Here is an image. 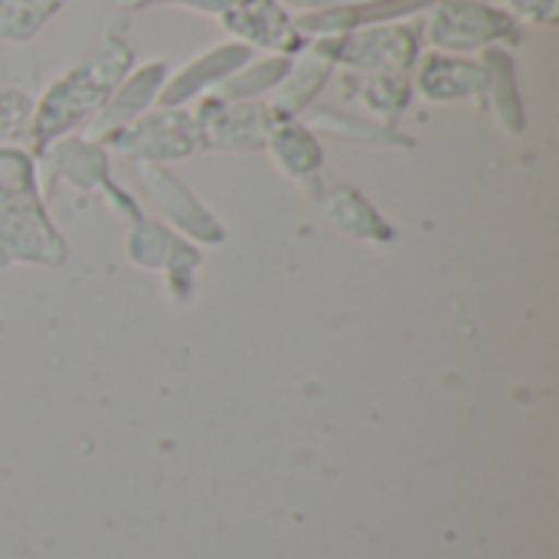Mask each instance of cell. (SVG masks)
<instances>
[{"instance_id": "obj_1", "label": "cell", "mask_w": 559, "mask_h": 559, "mask_svg": "<svg viewBox=\"0 0 559 559\" xmlns=\"http://www.w3.org/2000/svg\"><path fill=\"white\" fill-rule=\"evenodd\" d=\"M131 69L134 49L121 33L108 29L92 56L75 62L39 95V102H33V121L26 131L29 154L43 157L56 141L92 121Z\"/></svg>"}, {"instance_id": "obj_2", "label": "cell", "mask_w": 559, "mask_h": 559, "mask_svg": "<svg viewBox=\"0 0 559 559\" xmlns=\"http://www.w3.org/2000/svg\"><path fill=\"white\" fill-rule=\"evenodd\" d=\"M0 249L7 259L49 269L69 255L39 197L36 157L23 147H0Z\"/></svg>"}, {"instance_id": "obj_3", "label": "cell", "mask_w": 559, "mask_h": 559, "mask_svg": "<svg viewBox=\"0 0 559 559\" xmlns=\"http://www.w3.org/2000/svg\"><path fill=\"white\" fill-rule=\"evenodd\" d=\"M423 39L436 52L462 56L491 46H518L521 26L514 16L478 0H429L423 10Z\"/></svg>"}, {"instance_id": "obj_4", "label": "cell", "mask_w": 559, "mask_h": 559, "mask_svg": "<svg viewBox=\"0 0 559 559\" xmlns=\"http://www.w3.org/2000/svg\"><path fill=\"white\" fill-rule=\"evenodd\" d=\"M328 59L350 72H367V75H380V72H400L406 75L416 62H419V49H423V20H393V23H377V26H364L344 36H328L321 39Z\"/></svg>"}, {"instance_id": "obj_5", "label": "cell", "mask_w": 559, "mask_h": 559, "mask_svg": "<svg viewBox=\"0 0 559 559\" xmlns=\"http://www.w3.org/2000/svg\"><path fill=\"white\" fill-rule=\"evenodd\" d=\"M102 147H111L115 154L131 157L138 164H167L200 151L203 138L200 121L190 108H157L144 111L138 121L111 134Z\"/></svg>"}, {"instance_id": "obj_6", "label": "cell", "mask_w": 559, "mask_h": 559, "mask_svg": "<svg viewBox=\"0 0 559 559\" xmlns=\"http://www.w3.org/2000/svg\"><path fill=\"white\" fill-rule=\"evenodd\" d=\"M193 115L200 121L203 147H213V151H259L269 144V134L278 124L269 105L226 102L213 92L197 98Z\"/></svg>"}, {"instance_id": "obj_7", "label": "cell", "mask_w": 559, "mask_h": 559, "mask_svg": "<svg viewBox=\"0 0 559 559\" xmlns=\"http://www.w3.org/2000/svg\"><path fill=\"white\" fill-rule=\"evenodd\" d=\"M219 23L236 36V43L265 49L269 56H295L308 43L282 0H233L219 13Z\"/></svg>"}, {"instance_id": "obj_8", "label": "cell", "mask_w": 559, "mask_h": 559, "mask_svg": "<svg viewBox=\"0 0 559 559\" xmlns=\"http://www.w3.org/2000/svg\"><path fill=\"white\" fill-rule=\"evenodd\" d=\"M128 255L134 265L144 269H160L167 275L170 292L187 301L193 288V272L200 265V252L193 242L183 236L170 233L164 223H154L147 216L131 219V236H128Z\"/></svg>"}, {"instance_id": "obj_9", "label": "cell", "mask_w": 559, "mask_h": 559, "mask_svg": "<svg viewBox=\"0 0 559 559\" xmlns=\"http://www.w3.org/2000/svg\"><path fill=\"white\" fill-rule=\"evenodd\" d=\"M138 174L151 200L164 210V216L180 236H187L190 242H203V246H219L226 239L223 223L164 164H138Z\"/></svg>"}, {"instance_id": "obj_10", "label": "cell", "mask_w": 559, "mask_h": 559, "mask_svg": "<svg viewBox=\"0 0 559 559\" xmlns=\"http://www.w3.org/2000/svg\"><path fill=\"white\" fill-rule=\"evenodd\" d=\"M252 59V49L242 43H219L210 46L206 52H200L197 59H190L183 69H177L174 75H167L157 105L160 108H187L190 102L216 92L236 69H242Z\"/></svg>"}, {"instance_id": "obj_11", "label": "cell", "mask_w": 559, "mask_h": 559, "mask_svg": "<svg viewBox=\"0 0 559 559\" xmlns=\"http://www.w3.org/2000/svg\"><path fill=\"white\" fill-rule=\"evenodd\" d=\"M167 82V66L160 59H151L144 66H134L118 88L108 95V102L102 105V111L88 121V141L105 144L111 134H118L121 128H128L131 121H138L144 111H151V105L157 102L160 88Z\"/></svg>"}, {"instance_id": "obj_12", "label": "cell", "mask_w": 559, "mask_h": 559, "mask_svg": "<svg viewBox=\"0 0 559 559\" xmlns=\"http://www.w3.org/2000/svg\"><path fill=\"white\" fill-rule=\"evenodd\" d=\"M331 72H334V62L328 59L321 39H308L305 49L292 56L285 79L275 85V98L269 102V108L275 111V118L278 121L298 118L318 98V92L324 88V82L331 79Z\"/></svg>"}, {"instance_id": "obj_13", "label": "cell", "mask_w": 559, "mask_h": 559, "mask_svg": "<svg viewBox=\"0 0 559 559\" xmlns=\"http://www.w3.org/2000/svg\"><path fill=\"white\" fill-rule=\"evenodd\" d=\"M413 92H419L426 102H462V98H478L485 95V69L475 59L465 56H449V52H429L419 62Z\"/></svg>"}, {"instance_id": "obj_14", "label": "cell", "mask_w": 559, "mask_h": 559, "mask_svg": "<svg viewBox=\"0 0 559 559\" xmlns=\"http://www.w3.org/2000/svg\"><path fill=\"white\" fill-rule=\"evenodd\" d=\"M43 157H49L56 177H62L69 187L85 190V193H105L111 187V160L108 147L88 138H62L56 141Z\"/></svg>"}, {"instance_id": "obj_15", "label": "cell", "mask_w": 559, "mask_h": 559, "mask_svg": "<svg viewBox=\"0 0 559 559\" xmlns=\"http://www.w3.org/2000/svg\"><path fill=\"white\" fill-rule=\"evenodd\" d=\"M321 210L344 236H354L364 242H393L396 239V229L383 219V213L354 187L324 190Z\"/></svg>"}, {"instance_id": "obj_16", "label": "cell", "mask_w": 559, "mask_h": 559, "mask_svg": "<svg viewBox=\"0 0 559 559\" xmlns=\"http://www.w3.org/2000/svg\"><path fill=\"white\" fill-rule=\"evenodd\" d=\"M265 147H269L275 167L298 183H311L324 167V147L318 141V134L308 124H301L298 118L278 121L272 128Z\"/></svg>"}, {"instance_id": "obj_17", "label": "cell", "mask_w": 559, "mask_h": 559, "mask_svg": "<svg viewBox=\"0 0 559 559\" xmlns=\"http://www.w3.org/2000/svg\"><path fill=\"white\" fill-rule=\"evenodd\" d=\"M481 69H485V105L491 108L495 121L508 131V134H521L527 118H524V102L518 92V75H514V59L504 46H491L481 56Z\"/></svg>"}, {"instance_id": "obj_18", "label": "cell", "mask_w": 559, "mask_h": 559, "mask_svg": "<svg viewBox=\"0 0 559 559\" xmlns=\"http://www.w3.org/2000/svg\"><path fill=\"white\" fill-rule=\"evenodd\" d=\"M314 134H331L341 141H354V144H370V147H413V138L400 134L393 124H380V121H367V118H350L341 111H318L308 124Z\"/></svg>"}, {"instance_id": "obj_19", "label": "cell", "mask_w": 559, "mask_h": 559, "mask_svg": "<svg viewBox=\"0 0 559 559\" xmlns=\"http://www.w3.org/2000/svg\"><path fill=\"white\" fill-rule=\"evenodd\" d=\"M292 56H262V59H249L242 69H236L213 95L226 98V102H255L265 92H275V85L285 79Z\"/></svg>"}, {"instance_id": "obj_20", "label": "cell", "mask_w": 559, "mask_h": 559, "mask_svg": "<svg viewBox=\"0 0 559 559\" xmlns=\"http://www.w3.org/2000/svg\"><path fill=\"white\" fill-rule=\"evenodd\" d=\"M69 0H0V39H33Z\"/></svg>"}, {"instance_id": "obj_21", "label": "cell", "mask_w": 559, "mask_h": 559, "mask_svg": "<svg viewBox=\"0 0 559 559\" xmlns=\"http://www.w3.org/2000/svg\"><path fill=\"white\" fill-rule=\"evenodd\" d=\"M357 98L367 105V111H373L383 121H396L409 102H413V82L400 72H380V75H367L357 85Z\"/></svg>"}, {"instance_id": "obj_22", "label": "cell", "mask_w": 559, "mask_h": 559, "mask_svg": "<svg viewBox=\"0 0 559 559\" xmlns=\"http://www.w3.org/2000/svg\"><path fill=\"white\" fill-rule=\"evenodd\" d=\"M33 121V98L23 88L0 85V147H16V141H26Z\"/></svg>"}, {"instance_id": "obj_23", "label": "cell", "mask_w": 559, "mask_h": 559, "mask_svg": "<svg viewBox=\"0 0 559 559\" xmlns=\"http://www.w3.org/2000/svg\"><path fill=\"white\" fill-rule=\"evenodd\" d=\"M504 13L524 23L554 26L559 20V0H504Z\"/></svg>"}, {"instance_id": "obj_24", "label": "cell", "mask_w": 559, "mask_h": 559, "mask_svg": "<svg viewBox=\"0 0 559 559\" xmlns=\"http://www.w3.org/2000/svg\"><path fill=\"white\" fill-rule=\"evenodd\" d=\"M118 10H147V7H187L197 13H210L219 16L233 0H111Z\"/></svg>"}, {"instance_id": "obj_25", "label": "cell", "mask_w": 559, "mask_h": 559, "mask_svg": "<svg viewBox=\"0 0 559 559\" xmlns=\"http://www.w3.org/2000/svg\"><path fill=\"white\" fill-rule=\"evenodd\" d=\"M292 10L311 13V10H328V7H350V3H373V0H282Z\"/></svg>"}]
</instances>
